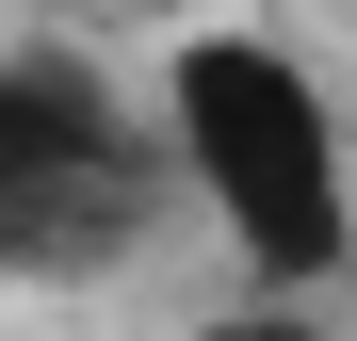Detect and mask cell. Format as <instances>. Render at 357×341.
Wrapping results in <instances>:
<instances>
[{"label":"cell","mask_w":357,"mask_h":341,"mask_svg":"<svg viewBox=\"0 0 357 341\" xmlns=\"http://www.w3.org/2000/svg\"><path fill=\"white\" fill-rule=\"evenodd\" d=\"M162 162L276 309L357 276V146H341V98L309 82V49H276L244 17L178 33L162 49Z\"/></svg>","instance_id":"1"},{"label":"cell","mask_w":357,"mask_h":341,"mask_svg":"<svg viewBox=\"0 0 357 341\" xmlns=\"http://www.w3.org/2000/svg\"><path fill=\"white\" fill-rule=\"evenodd\" d=\"M82 179H130L114 98H98L82 66H49V49H0V244H33Z\"/></svg>","instance_id":"2"},{"label":"cell","mask_w":357,"mask_h":341,"mask_svg":"<svg viewBox=\"0 0 357 341\" xmlns=\"http://www.w3.org/2000/svg\"><path fill=\"white\" fill-rule=\"evenodd\" d=\"M178 341H325V325L276 309V293H244V309H211V325H178Z\"/></svg>","instance_id":"3"}]
</instances>
